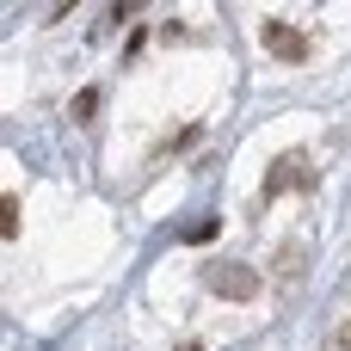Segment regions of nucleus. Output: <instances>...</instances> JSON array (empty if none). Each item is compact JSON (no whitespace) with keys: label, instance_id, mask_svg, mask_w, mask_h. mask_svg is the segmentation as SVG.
Instances as JSON below:
<instances>
[{"label":"nucleus","instance_id":"6","mask_svg":"<svg viewBox=\"0 0 351 351\" xmlns=\"http://www.w3.org/2000/svg\"><path fill=\"white\" fill-rule=\"evenodd\" d=\"M179 351H197V346H179Z\"/></svg>","mask_w":351,"mask_h":351},{"label":"nucleus","instance_id":"1","mask_svg":"<svg viewBox=\"0 0 351 351\" xmlns=\"http://www.w3.org/2000/svg\"><path fill=\"white\" fill-rule=\"evenodd\" d=\"M265 43H271V56H284V62H302V56H308V37H302L296 25H284V19L265 25Z\"/></svg>","mask_w":351,"mask_h":351},{"label":"nucleus","instance_id":"3","mask_svg":"<svg viewBox=\"0 0 351 351\" xmlns=\"http://www.w3.org/2000/svg\"><path fill=\"white\" fill-rule=\"evenodd\" d=\"M93 111H99V86H86V93H80V99H74V117H80V123H86V117H93Z\"/></svg>","mask_w":351,"mask_h":351},{"label":"nucleus","instance_id":"5","mask_svg":"<svg viewBox=\"0 0 351 351\" xmlns=\"http://www.w3.org/2000/svg\"><path fill=\"white\" fill-rule=\"evenodd\" d=\"M142 12V0H117V19H136Z\"/></svg>","mask_w":351,"mask_h":351},{"label":"nucleus","instance_id":"4","mask_svg":"<svg viewBox=\"0 0 351 351\" xmlns=\"http://www.w3.org/2000/svg\"><path fill=\"white\" fill-rule=\"evenodd\" d=\"M0 228H6V241H12V234H19V204H12V197H6V204H0Z\"/></svg>","mask_w":351,"mask_h":351},{"label":"nucleus","instance_id":"2","mask_svg":"<svg viewBox=\"0 0 351 351\" xmlns=\"http://www.w3.org/2000/svg\"><path fill=\"white\" fill-rule=\"evenodd\" d=\"M210 284H216L222 296H253V271H247V265H216Z\"/></svg>","mask_w":351,"mask_h":351}]
</instances>
